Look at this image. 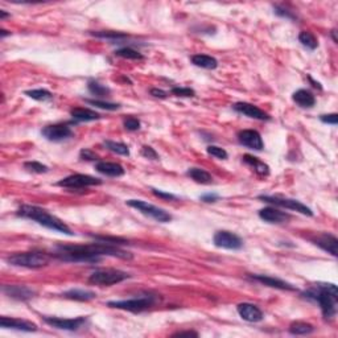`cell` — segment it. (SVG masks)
<instances>
[{"instance_id":"cell-8","label":"cell","mask_w":338,"mask_h":338,"mask_svg":"<svg viewBox=\"0 0 338 338\" xmlns=\"http://www.w3.org/2000/svg\"><path fill=\"white\" fill-rule=\"evenodd\" d=\"M258 198L267 204H271V205L284 208V209L292 210V212H297L300 214H304V216H313V212L307 205H304V204H301L297 199L284 198V197H279V195H259Z\"/></svg>"},{"instance_id":"cell-42","label":"cell","mask_w":338,"mask_h":338,"mask_svg":"<svg viewBox=\"0 0 338 338\" xmlns=\"http://www.w3.org/2000/svg\"><path fill=\"white\" fill-rule=\"evenodd\" d=\"M140 154H142L143 157H146V159H150V160H157L159 159V155H157L156 151L150 146H144L142 148V151H140Z\"/></svg>"},{"instance_id":"cell-19","label":"cell","mask_w":338,"mask_h":338,"mask_svg":"<svg viewBox=\"0 0 338 338\" xmlns=\"http://www.w3.org/2000/svg\"><path fill=\"white\" fill-rule=\"evenodd\" d=\"M259 217L261 220L268 223H287L291 220V216L288 213L282 212L279 209H275L272 206L264 208V209L259 210Z\"/></svg>"},{"instance_id":"cell-15","label":"cell","mask_w":338,"mask_h":338,"mask_svg":"<svg viewBox=\"0 0 338 338\" xmlns=\"http://www.w3.org/2000/svg\"><path fill=\"white\" fill-rule=\"evenodd\" d=\"M250 279L254 280V282H258L263 286L271 287V288H276V290H282V291H297V288L295 286H292L291 283H287L282 279H278V278H272L268 275H250L248 276Z\"/></svg>"},{"instance_id":"cell-14","label":"cell","mask_w":338,"mask_h":338,"mask_svg":"<svg viewBox=\"0 0 338 338\" xmlns=\"http://www.w3.org/2000/svg\"><path fill=\"white\" fill-rule=\"evenodd\" d=\"M233 108L237 112L242 114L244 116H248L251 119H256V120H269L271 116L264 112L261 108H259L258 106L251 105V103H247V102H238L235 105H233Z\"/></svg>"},{"instance_id":"cell-5","label":"cell","mask_w":338,"mask_h":338,"mask_svg":"<svg viewBox=\"0 0 338 338\" xmlns=\"http://www.w3.org/2000/svg\"><path fill=\"white\" fill-rule=\"evenodd\" d=\"M159 301V297L156 295H143V296L133 297L128 300H118V301H108L107 307L115 308V309L128 310V312H143L146 309H150Z\"/></svg>"},{"instance_id":"cell-16","label":"cell","mask_w":338,"mask_h":338,"mask_svg":"<svg viewBox=\"0 0 338 338\" xmlns=\"http://www.w3.org/2000/svg\"><path fill=\"white\" fill-rule=\"evenodd\" d=\"M2 291L6 296L19 301H27L36 295L35 291L27 286H3Z\"/></svg>"},{"instance_id":"cell-50","label":"cell","mask_w":338,"mask_h":338,"mask_svg":"<svg viewBox=\"0 0 338 338\" xmlns=\"http://www.w3.org/2000/svg\"><path fill=\"white\" fill-rule=\"evenodd\" d=\"M8 35H11V32L6 31V29H2V31H0V36H2V39H4V37Z\"/></svg>"},{"instance_id":"cell-10","label":"cell","mask_w":338,"mask_h":338,"mask_svg":"<svg viewBox=\"0 0 338 338\" xmlns=\"http://www.w3.org/2000/svg\"><path fill=\"white\" fill-rule=\"evenodd\" d=\"M42 320L46 324L59 330L76 331L82 328L86 324V317H76V318H61V317H50V316H42Z\"/></svg>"},{"instance_id":"cell-52","label":"cell","mask_w":338,"mask_h":338,"mask_svg":"<svg viewBox=\"0 0 338 338\" xmlns=\"http://www.w3.org/2000/svg\"><path fill=\"white\" fill-rule=\"evenodd\" d=\"M335 29H333V31H331V37H333V41L334 42H337V37H335Z\"/></svg>"},{"instance_id":"cell-34","label":"cell","mask_w":338,"mask_h":338,"mask_svg":"<svg viewBox=\"0 0 338 338\" xmlns=\"http://www.w3.org/2000/svg\"><path fill=\"white\" fill-rule=\"evenodd\" d=\"M116 57H120V58H126V59H144V56L140 52L135 50V49L126 46V48L118 49L114 53Z\"/></svg>"},{"instance_id":"cell-18","label":"cell","mask_w":338,"mask_h":338,"mask_svg":"<svg viewBox=\"0 0 338 338\" xmlns=\"http://www.w3.org/2000/svg\"><path fill=\"white\" fill-rule=\"evenodd\" d=\"M0 326L3 329H14V330L21 331H36L37 325L29 321L20 320V318L12 317H2L0 318Z\"/></svg>"},{"instance_id":"cell-44","label":"cell","mask_w":338,"mask_h":338,"mask_svg":"<svg viewBox=\"0 0 338 338\" xmlns=\"http://www.w3.org/2000/svg\"><path fill=\"white\" fill-rule=\"evenodd\" d=\"M152 193H154L156 197H159V198L171 199V201H176V199H177V197H176L174 194H172V193L163 192V190H159V189H152Z\"/></svg>"},{"instance_id":"cell-41","label":"cell","mask_w":338,"mask_h":338,"mask_svg":"<svg viewBox=\"0 0 338 338\" xmlns=\"http://www.w3.org/2000/svg\"><path fill=\"white\" fill-rule=\"evenodd\" d=\"M95 241L98 242H103V243H110V244H126L127 241L122 239V238H114V237H102V235H93Z\"/></svg>"},{"instance_id":"cell-12","label":"cell","mask_w":338,"mask_h":338,"mask_svg":"<svg viewBox=\"0 0 338 338\" xmlns=\"http://www.w3.org/2000/svg\"><path fill=\"white\" fill-rule=\"evenodd\" d=\"M42 136L49 142H63V140L70 139L73 136V129L70 128L66 123H58V124H52L46 126L41 131Z\"/></svg>"},{"instance_id":"cell-6","label":"cell","mask_w":338,"mask_h":338,"mask_svg":"<svg viewBox=\"0 0 338 338\" xmlns=\"http://www.w3.org/2000/svg\"><path fill=\"white\" fill-rule=\"evenodd\" d=\"M127 279H129V274H127V272L120 271V269L107 268L97 269V271L93 272L89 278V283L95 284V286L108 287L124 282Z\"/></svg>"},{"instance_id":"cell-45","label":"cell","mask_w":338,"mask_h":338,"mask_svg":"<svg viewBox=\"0 0 338 338\" xmlns=\"http://www.w3.org/2000/svg\"><path fill=\"white\" fill-rule=\"evenodd\" d=\"M320 120L322 123H326V124H333L335 126L338 123V115L337 114H328V115H321Z\"/></svg>"},{"instance_id":"cell-28","label":"cell","mask_w":338,"mask_h":338,"mask_svg":"<svg viewBox=\"0 0 338 338\" xmlns=\"http://www.w3.org/2000/svg\"><path fill=\"white\" fill-rule=\"evenodd\" d=\"M87 87H89V91H90L91 94L94 95V97H98V98L108 97V95H110V93H111V90H110L107 86L99 84L98 81H94V80L89 81Z\"/></svg>"},{"instance_id":"cell-27","label":"cell","mask_w":338,"mask_h":338,"mask_svg":"<svg viewBox=\"0 0 338 338\" xmlns=\"http://www.w3.org/2000/svg\"><path fill=\"white\" fill-rule=\"evenodd\" d=\"M192 63L195 66L202 67L206 70H213L218 66V61L214 57L208 54H194L192 56Z\"/></svg>"},{"instance_id":"cell-49","label":"cell","mask_w":338,"mask_h":338,"mask_svg":"<svg viewBox=\"0 0 338 338\" xmlns=\"http://www.w3.org/2000/svg\"><path fill=\"white\" fill-rule=\"evenodd\" d=\"M8 16H10V14H7L6 11H0V19H2V20H4V19L8 18Z\"/></svg>"},{"instance_id":"cell-39","label":"cell","mask_w":338,"mask_h":338,"mask_svg":"<svg viewBox=\"0 0 338 338\" xmlns=\"http://www.w3.org/2000/svg\"><path fill=\"white\" fill-rule=\"evenodd\" d=\"M171 93L176 97H182V98H192L195 95V91L190 87H173L171 90Z\"/></svg>"},{"instance_id":"cell-38","label":"cell","mask_w":338,"mask_h":338,"mask_svg":"<svg viewBox=\"0 0 338 338\" xmlns=\"http://www.w3.org/2000/svg\"><path fill=\"white\" fill-rule=\"evenodd\" d=\"M123 126L129 132H135V131H138L140 128V120L138 118H135V116H127L123 120Z\"/></svg>"},{"instance_id":"cell-20","label":"cell","mask_w":338,"mask_h":338,"mask_svg":"<svg viewBox=\"0 0 338 338\" xmlns=\"http://www.w3.org/2000/svg\"><path fill=\"white\" fill-rule=\"evenodd\" d=\"M313 243L316 246H318L320 248H322L324 251H326L328 254L333 255V256H337L338 251V239L334 237V235H331V234H320L317 237L312 239Z\"/></svg>"},{"instance_id":"cell-43","label":"cell","mask_w":338,"mask_h":338,"mask_svg":"<svg viewBox=\"0 0 338 338\" xmlns=\"http://www.w3.org/2000/svg\"><path fill=\"white\" fill-rule=\"evenodd\" d=\"M80 157L82 159V160H86V161H98V160H99V156H98L95 152H93L91 150H87V148H85V150L81 151Z\"/></svg>"},{"instance_id":"cell-24","label":"cell","mask_w":338,"mask_h":338,"mask_svg":"<svg viewBox=\"0 0 338 338\" xmlns=\"http://www.w3.org/2000/svg\"><path fill=\"white\" fill-rule=\"evenodd\" d=\"M62 297L67 300H74V301H90V300L95 299L97 295L94 292H91V291L74 288V290H69L66 292H63Z\"/></svg>"},{"instance_id":"cell-47","label":"cell","mask_w":338,"mask_h":338,"mask_svg":"<svg viewBox=\"0 0 338 338\" xmlns=\"http://www.w3.org/2000/svg\"><path fill=\"white\" fill-rule=\"evenodd\" d=\"M151 95H154L155 98H160V99H165L168 97V93L161 89H151Z\"/></svg>"},{"instance_id":"cell-25","label":"cell","mask_w":338,"mask_h":338,"mask_svg":"<svg viewBox=\"0 0 338 338\" xmlns=\"http://www.w3.org/2000/svg\"><path fill=\"white\" fill-rule=\"evenodd\" d=\"M243 161L248 167H251L259 176H268L269 174V167L267 164H264L263 161H260L258 157L251 156V155H244Z\"/></svg>"},{"instance_id":"cell-4","label":"cell","mask_w":338,"mask_h":338,"mask_svg":"<svg viewBox=\"0 0 338 338\" xmlns=\"http://www.w3.org/2000/svg\"><path fill=\"white\" fill-rule=\"evenodd\" d=\"M7 261L10 264L16 267H24V268H42L49 264L50 256L45 252L41 251H28L18 252L8 256Z\"/></svg>"},{"instance_id":"cell-33","label":"cell","mask_w":338,"mask_h":338,"mask_svg":"<svg viewBox=\"0 0 338 338\" xmlns=\"http://www.w3.org/2000/svg\"><path fill=\"white\" fill-rule=\"evenodd\" d=\"M299 41L301 42V45L305 46L307 49H310V50H314L318 46L317 39L314 37L313 33H310L308 31H303L300 33Z\"/></svg>"},{"instance_id":"cell-13","label":"cell","mask_w":338,"mask_h":338,"mask_svg":"<svg viewBox=\"0 0 338 338\" xmlns=\"http://www.w3.org/2000/svg\"><path fill=\"white\" fill-rule=\"evenodd\" d=\"M238 142L242 146L254 151H261L264 148L261 135L256 129H243L241 132H238Z\"/></svg>"},{"instance_id":"cell-9","label":"cell","mask_w":338,"mask_h":338,"mask_svg":"<svg viewBox=\"0 0 338 338\" xmlns=\"http://www.w3.org/2000/svg\"><path fill=\"white\" fill-rule=\"evenodd\" d=\"M94 185H102V180L89 174H72L57 182V186L67 189H85Z\"/></svg>"},{"instance_id":"cell-23","label":"cell","mask_w":338,"mask_h":338,"mask_svg":"<svg viewBox=\"0 0 338 338\" xmlns=\"http://www.w3.org/2000/svg\"><path fill=\"white\" fill-rule=\"evenodd\" d=\"M70 115L74 120L77 122H93V120H98L101 119V115L98 112L93 111L90 108H84V107H76L70 111Z\"/></svg>"},{"instance_id":"cell-7","label":"cell","mask_w":338,"mask_h":338,"mask_svg":"<svg viewBox=\"0 0 338 338\" xmlns=\"http://www.w3.org/2000/svg\"><path fill=\"white\" fill-rule=\"evenodd\" d=\"M126 204L128 206H131V208H133V209L138 210V212L142 213V214H144V216L150 217V218H152V220L157 221V222L160 223L171 222L172 218H173L167 210L161 209L159 206L152 205V204L146 202V201H142V199H128Z\"/></svg>"},{"instance_id":"cell-36","label":"cell","mask_w":338,"mask_h":338,"mask_svg":"<svg viewBox=\"0 0 338 338\" xmlns=\"http://www.w3.org/2000/svg\"><path fill=\"white\" fill-rule=\"evenodd\" d=\"M24 168L28 172H32V173H37V174L46 173V172L49 171V168L46 167V165L41 164V163H39V161H27V163H24Z\"/></svg>"},{"instance_id":"cell-29","label":"cell","mask_w":338,"mask_h":338,"mask_svg":"<svg viewBox=\"0 0 338 338\" xmlns=\"http://www.w3.org/2000/svg\"><path fill=\"white\" fill-rule=\"evenodd\" d=\"M290 333L293 335H307L310 334V333H313L314 328L310 324H307V322H293V324L290 325Z\"/></svg>"},{"instance_id":"cell-48","label":"cell","mask_w":338,"mask_h":338,"mask_svg":"<svg viewBox=\"0 0 338 338\" xmlns=\"http://www.w3.org/2000/svg\"><path fill=\"white\" fill-rule=\"evenodd\" d=\"M174 337H182V335H194L197 337L198 333H195V331H178V333H174Z\"/></svg>"},{"instance_id":"cell-30","label":"cell","mask_w":338,"mask_h":338,"mask_svg":"<svg viewBox=\"0 0 338 338\" xmlns=\"http://www.w3.org/2000/svg\"><path fill=\"white\" fill-rule=\"evenodd\" d=\"M91 35L95 36V37H99V39L110 40V41H119V40H124L128 37V35H126V33H122V32H114V31L91 32Z\"/></svg>"},{"instance_id":"cell-11","label":"cell","mask_w":338,"mask_h":338,"mask_svg":"<svg viewBox=\"0 0 338 338\" xmlns=\"http://www.w3.org/2000/svg\"><path fill=\"white\" fill-rule=\"evenodd\" d=\"M213 242L217 247L225 248V250H241L243 247V241L238 237L237 234L227 230L217 231L214 234Z\"/></svg>"},{"instance_id":"cell-40","label":"cell","mask_w":338,"mask_h":338,"mask_svg":"<svg viewBox=\"0 0 338 338\" xmlns=\"http://www.w3.org/2000/svg\"><path fill=\"white\" fill-rule=\"evenodd\" d=\"M274 11H275V14L280 18H286L288 20H296L297 16L293 14L292 11L287 10V8L282 7V6H274Z\"/></svg>"},{"instance_id":"cell-3","label":"cell","mask_w":338,"mask_h":338,"mask_svg":"<svg viewBox=\"0 0 338 338\" xmlns=\"http://www.w3.org/2000/svg\"><path fill=\"white\" fill-rule=\"evenodd\" d=\"M16 214H18V217H21V218L37 222L39 225H41V226L49 229V230H54L58 231V233L66 234L69 237L74 235V233L72 231V229L67 226L66 223L59 220L58 217L50 214L48 210L40 208V206L21 205L18 209V212H16Z\"/></svg>"},{"instance_id":"cell-51","label":"cell","mask_w":338,"mask_h":338,"mask_svg":"<svg viewBox=\"0 0 338 338\" xmlns=\"http://www.w3.org/2000/svg\"><path fill=\"white\" fill-rule=\"evenodd\" d=\"M309 81H310V82H312V85H313L314 87H317V89H321V85L318 84V82H316V81H313V78L309 77Z\"/></svg>"},{"instance_id":"cell-17","label":"cell","mask_w":338,"mask_h":338,"mask_svg":"<svg viewBox=\"0 0 338 338\" xmlns=\"http://www.w3.org/2000/svg\"><path fill=\"white\" fill-rule=\"evenodd\" d=\"M238 314L247 322H259L263 320V312L256 305L250 303H242L237 307Z\"/></svg>"},{"instance_id":"cell-46","label":"cell","mask_w":338,"mask_h":338,"mask_svg":"<svg viewBox=\"0 0 338 338\" xmlns=\"http://www.w3.org/2000/svg\"><path fill=\"white\" fill-rule=\"evenodd\" d=\"M218 198H220V195L216 194V193H208V194L201 195V199L204 202H216Z\"/></svg>"},{"instance_id":"cell-35","label":"cell","mask_w":338,"mask_h":338,"mask_svg":"<svg viewBox=\"0 0 338 338\" xmlns=\"http://www.w3.org/2000/svg\"><path fill=\"white\" fill-rule=\"evenodd\" d=\"M85 102H87L89 105L95 106L98 108H102V110H107V111H115L120 108L119 103H111V102H103L101 99H85Z\"/></svg>"},{"instance_id":"cell-26","label":"cell","mask_w":338,"mask_h":338,"mask_svg":"<svg viewBox=\"0 0 338 338\" xmlns=\"http://www.w3.org/2000/svg\"><path fill=\"white\" fill-rule=\"evenodd\" d=\"M186 176L194 180L195 182H198V184L208 185L213 182L212 174L209 172H206L205 169H201V168H189L188 172H186Z\"/></svg>"},{"instance_id":"cell-22","label":"cell","mask_w":338,"mask_h":338,"mask_svg":"<svg viewBox=\"0 0 338 338\" xmlns=\"http://www.w3.org/2000/svg\"><path fill=\"white\" fill-rule=\"evenodd\" d=\"M292 99L296 105H299L300 107L304 108L313 107L314 103H316V98H314V95L312 94L309 90H305V89H300V90L295 91L292 95Z\"/></svg>"},{"instance_id":"cell-37","label":"cell","mask_w":338,"mask_h":338,"mask_svg":"<svg viewBox=\"0 0 338 338\" xmlns=\"http://www.w3.org/2000/svg\"><path fill=\"white\" fill-rule=\"evenodd\" d=\"M206 152H208L210 156L216 157V159H220V160H226L227 157H229L226 151L223 150V148H221V147H217V146H209L208 148H206Z\"/></svg>"},{"instance_id":"cell-2","label":"cell","mask_w":338,"mask_h":338,"mask_svg":"<svg viewBox=\"0 0 338 338\" xmlns=\"http://www.w3.org/2000/svg\"><path fill=\"white\" fill-rule=\"evenodd\" d=\"M304 299L317 303L321 308L322 316L326 320L333 318L337 313L338 291L335 284L330 283H317L312 288L303 293Z\"/></svg>"},{"instance_id":"cell-1","label":"cell","mask_w":338,"mask_h":338,"mask_svg":"<svg viewBox=\"0 0 338 338\" xmlns=\"http://www.w3.org/2000/svg\"><path fill=\"white\" fill-rule=\"evenodd\" d=\"M56 256L62 261H74V263H98L103 256L131 260L133 255L115 244L97 243L90 244H58L56 247Z\"/></svg>"},{"instance_id":"cell-31","label":"cell","mask_w":338,"mask_h":338,"mask_svg":"<svg viewBox=\"0 0 338 338\" xmlns=\"http://www.w3.org/2000/svg\"><path fill=\"white\" fill-rule=\"evenodd\" d=\"M103 146L108 151L114 152V154L120 155V156H129V150L126 144L119 143V142H112V140H106V142H103Z\"/></svg>"},{"instance_id":"cell-32","label":"cell","mask_w":338,"mask_h":338,"mask_svg":"<svg viewBox=\"0 0 338 338\" xmlns=\"http://www.w3.org/2000/svg\"><path fill=\"white\" fill-rule=\"evenodd\" d=\"M27 97L32 98V99H35V101L39 102H46L50 101L53 98V94L46 89H35V90H27L24 93Z\"/></svg>"},{"instance_id":"cell-21","label":"cell","mask_w":338,"mask_h":338,"mask_svg":"<svg viewBox=\"0 0 338 338\" xmlns=\"http://www.w3.org/2000/svg\"><path fill=\"white\" fill-rule=\"evenodd\" d=\"M95 169L107 177H122L126 173L122 165L118 163H108V161H98L95 164Z\"/></svg>"}]
</instances>
